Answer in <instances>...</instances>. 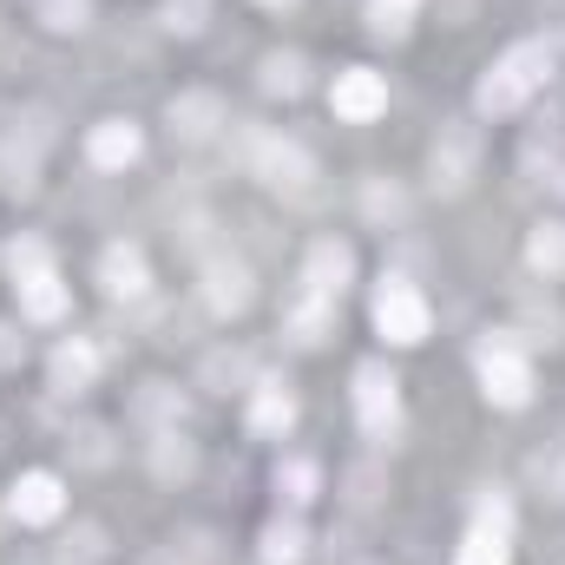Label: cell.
I'll return each instance as SVG.
<instances>
[{"mask_svg":"<svg viewBox=\"0 0 565 565\" xmlns=\"http://www.w3.org/2000/svg\"><path fill=\"white\" fill-rule=\"evenodd\" d=\"M546 79H553V46H546V40H520V46H507V53L493 60V73L480 79L473 106H480L487 119H513Z\"/></svg>","mask_w":565,"mask_h":565,"instance_id":"cell-1","label":"cell"},{"mask_svg":"<svg viewBox=\"0 0 565 565\" xmlns=\"http://www.w3.org/2000/svg\"><path fill=\"white\" fill-rule=\"evenodd\" d=\"M296 427V395L282 388V382H257L250 388V434H289Z\"/></svg>","mask_w":565,"mask_h":565,"instance_id":"cell-16","label":"cell"},{"mask_svg":"<svg viewBox=\"0 0 565 565\" xmlns=\"http://www.w3.org/2000/svg\"><path fill=\"white\" fill-rule=\"evenodd\" d=\"M204 302L217 309V316H244L250 302H257V289H250V270L244 264H204Z\"/></svg>","mask_w":565,"mask_h":565,"instance_id":"cell-13","label":"cell"},{"mask_svg":"<svg viewBox=\"0 0 565 565\" xmlns=\"http://www.w3.org/2000/svg\"><path fill=\"white\" fill-rule=\"evenodd\" d=\"M408 13H415V0H369V26L388 33V40L408 33Z\"/></svg>","mask_w":565,"mask_h":565,"instance_id":"cell-29","label":"cell"},{"mask_svg":"<svg viewBox=\"0 0 565 565\" xmlns=\"http://www.w3.org/2000/svg\"><path fill=\"white\" fill-rule=\"evenodd\" d=\"M480 395H487L493 408H526V402H533V369H526V355H520L507 335L480 349Z\"/></svg>","mask_w":565,"mask_h":565,"instance_id":"cell-2","label":"cell"},{"mask_svg":"<svg viewBox=\"0 0 565 565\" xmlns=\"http://www.w3.org/2000/svg\"><path fill=\"white\" fill-rule=\"evenodd\" d=\"M7 270H13V282L46 277V270H53V250H46L40 237H20V244H7Z\"/></svg>","mask_w":565,"mask_h":565,"instance_id":"cell-27","label":"cell"},{"mask_svg":"<svg viewBox=\"0 0 565 565\" xmlns=\"http://www.w3.org/2000/svg\"><path fill=\"white\" fill-rule=\"evenodd\" d=\"M507 559H513L507 533H493V526H473V533H467V546H460V559H454V565H507Z\"/></svg>","mask_w":565,"mask_h":565,"instance_id":"cell-24","label":"cell"},{"mask_svg":"<svg viewBox=\"0 0 565 565\" xmlns=\"http://www.w3.org/2000/svg\"><path fill=\"white\" fill-rule=\"evenodd\" d=\"M139 415L158 427H178V415H184V402H178V388L171 382H145L139 388Z\"/></svg>","mask_w":565,"mask_h":565,"instance_id":"cell-26","label":"cell"},{"mask_svg":"<svg viewBox=\"0 0 565 565\" xmlns=\"http://www.w3.org/2000/svg\"><path fill=\"white\" fill-rule=\"evenodd\" d=\"M250 164H257V178L270 191H309V178H316V158L296 139H257L250 145Z\"/></svg>","mask_w":565,"mask_h":565,"instance_id":"cell-6","label":"cell"},{"mask_svg":"<svg viewBox=\"0 0 565 565\" xmlns=\"http://www.w3.org/2000/svg\"><path fill=\"white\" fill-rule=\"evenodd\" d=\"M79 454L99 467V460H106V427H86V434H79Z\"/></svg>","mask_w":565,"mask_h":565,"instance_id":"cell-35","label":"cell"},{"mask_svg":"<svg viewBox=\"0 0 565 565\" xmlns=\"http://www.w3.org/2000/svg\"><path fill=\"white\" fill-rule=\"evenodd\" d=\"M244 375H250V355H237V349H224V355L204 362V382H211V388H231V382H244Z\"/></svg>","mask_w":565,"mask_h":565,"instance_id":"cell-30","label":"cell"},{"mask_svg":"<svg viewBox=\"0 0 565 565\" xmlns=\"http://www.w3.org/2000/svg\"><path fill=\"white\" fill-rule=\"evenodd\" d=\"M349 500H355V507H375V500H382V493H375V473H369V467H355V473H349Z\"/></svg>","mask_w":565,"mask_h":565,"instance_id":"cell-32","label":"cell"},{"mask_svg":"<svg viewBox=\"0 0 565 565\" xmlns=\"http://www.w3.org/2000/svg\"><path fill=\"white\" fill-rule=\"evenodd\" d=\"M375 329L388 335V342H402V349H415V342H427V302L415 282L388 277L382 289H375Z\"/></svg>","mask_w":565,"mask_h":565,"instance_id":"cell-3","label":"cell"},{"mask_svg":"<svg viewBox=\"0 0 565 565\" xmlns=\"http://www.w3.org/2000/svg\"><path fill=\"white\" fill-rule=\"evenodd\" d=\"M302 553H309V533H302L296 520H270V526H264V559L270 565H296Z\"/></svg>","mask_w":565,"mask_h":565,"instance_id":"cell-23","label":"cell"},{"mask_svg":"<svg viewBox=\"0 0 565 565\" xmlns=\"http://www.w3.org/2000/svg\"><path fill=\"white\" fill-rule=\"evenodd\" d=\"M7 507H13V520H20V526H53V520H60V507H66V487H60L53 473H20Z\"/></svg>","mask_w":565,"mask_h":565,"instance_id":"cell-10","label":"cell"},{"mask_svg":"<svg viewBox=\"0 0 565 565\" xmlns=\"http://www.w3.org/2000/svg\"><path fill=\"white\" fill-rule=\"evenodd\" d=\"M355 415L369 427V440H395L402 427V395H395V375L382 362H362L355 369Z\"/></svg>","mask_w":565,"mask_h":565,"instance_id":"cell-4","label":"cell"},{"mask_svg":"<svg viewBox=\"0 0 565 565\" xmlns=\"http://www.w3.org/2000/svg\"><path fill=\"white\" fill-rule=\"evenodd\" d=\"M99 553V526H79L73 540H66V559H93Z\"/></svg>","mask_w":565,"mask_h":565,"instance_id":"cell-33","label":"cell"},{"mask_svg":"<svg viewBox=\"0 0 565 565\" xmlns=\"http://www.w3.org/2000/svg\"><path fill=\"white\" fill-rule=\"evenodd\" d=\"M264 7H296V0H264Z\"/></svg>","mask_w":565,"mask_h":565,"instance_id":"cell-36","label":"cell"},{"mask_svg":"<svg viewBox=\"0 0 565 565\" xmlns=\"http://www.w3.org/2000/svg\"><path fill=\"white\" fill-rule=\"evenodd\" d=\"M362 211H369L375 224H402V217H408V198H402L395 184H382V178H369V184H362Z\"/></svg>","mask_w":565,"mask_h":565,"instance_id":"cell-25","label":"cell"},{"mask_svg":"<svg viewBox=\"0 0 565 565\" xmlns=\"http://www.w3.org/2000/svg\"><path fill=\"white\" fill-rule=\"evenodd\" d=\"M33 171H40V151H33V145H7V151H0V191H7V198H33Z\"/></svg>","mask_w":565,"mask_h":565,"instance_id":"cell-21","label":"cell"},{"mask_svg":"<svg viewBox=\"0 0 565 565\" xmlns=\"http://www.w3.org/2000/svg\"><path fill=\"white\" fill-rule=\"evenodd\" d=\"M164 26H171V33H198V26H204V7H198V0H171V7H164Z\"/></svg>","mask_w":565,"mask_h":565,"instance_id":"cell-31","label":"cell"},{"mask_svg":"<svg viewBox=\"0 0 565 565\" xmlns=\"http://www.w3.org/2000/svg\"><path fill=\"white\" fill-rule=\"evenodd\" d=\"M316 487H322L316 460H282V467H277V500H282V507H309V500H316Z\"/></svg>","mask_w":565,"mask_h":565,"instance_id":"cell-22","label":"cell"},{"mask_svg":"<svg viewBox=\"0 0 565 565\" xmlns=\"http://www.w3.org/2000/svg\"><path fill=\"white\" fill-rule=\"evenodd\" d=\"M282 329H289V342H296V349H316V342H329V335H335V302H329V296H316V289H302V296L282 309Z\"/></svg>","mask_w":565,"mask_h":565,"instance_id":"cell-12","label":"cell"},{"mask_svg":"<svg viewBox=\"0 0 565 565\" xmlns=\"http://www.w3.org/2000/svg\"><path fill=\"white\" fill-rule=\"evenodd\" d=\"M20 355H26V335H20V329H7V322H0V369H13V362H20Z\"/></svg>","mask_w":565,"mask_h":565,"instance_id":"cell-34","label":"cell"},{"mask_svg":"<svg viewBox=\"0 0 565 565\" xmlns=\"http://www.w3.org/2000/svg\"><path fill=\"white\" fill-rule=\"evenodd\" d=\"M164 126H171V139L184 145H204L224 132V99L217 93H178L171 106H164Z\"/></svg>","mask_w":565,"mask_h":565,"instance_id":"cell-8","label":"cell"},{"mask_svg":"<svg viewBox=\"0 0 565 565\" xmlns=\"http://www.w3.org/2000/svg\"><path fill=\"white\" fill-rule=\"evenodd\" d=\"M480 171V132L473 126H440V139L427 151V178L434 191H467Z\"/></svg>","mask_w":565,"mask_h":565,"instance_id":"cell-5","label":"cell"},{"mask_svg":"<svg viewBox=\"0 0 565 565\" xmlns=\"http://www.w3.org/2000/svg\"><path fill=\"white\" fill-rule=\"evenodd\" d=\"M99 282H106V296H145L151 289V270H145V250L139 244H106V257H99Z\"/></svg>","mask_w":565,"mask_h":565,"instance_id":"cell-14","label":"cell"},{"mask_svg":"<svg viewBox=\"0 0 565 565\" xmlns=\"http://www.w3.org/2000/svg\"><path fill=\"white\" fill-rule=\"evenodd\" d=\"M329 106H335V119H349V126H369V119H382V106H388V86H382V73H375V66H349V73H335V93H329Z\"/></svg>","mask_w":565,"mask_h":565,"instance_id":"cell-7","label":"cell"},{"mask_svg":"<svg viewBox=\"0 0 565 565\" xmlns=\"http://www.w3.org/2000/svg\"><path fill=\"white\" fill-rule=\"evenodd\" d=\"M257 86H264L270 99H296V93L309 86V60H302V53H270L264 73H257Z\"/></svg>","mask_w":565,"mask_h":565,"instance_id":"cell-19","label":"cell"},{"mask_svg":"<svg viewBox=\"0 0 565 565\" xmlns=\"http://www.w3.org/2000/svg\"><path fill=\"white\" fill-rule=\"evenodd\" d=\"M139 151H145V139H139L132 119H99V126L86 132V158H93L99 171H126V164H139Z\"/></svg>","mask_w":565,"mask_h":565,"instance_id":"cell-11","label":"cell"},{"mask_svg":"<svg viewBox=\"0 0 565 565\" xmlns=\"http://www.w3.org/2000/svg\"><path fill=\"white\" fill-rule=\"evenodd\" d=\"M526 264L540 270V277H565V224H533V237H526Z\"/></svg>","mask_w":565,"mask_h":565,"instance_id":"cell-20","label":"cell"},{"mask_svg":"<svg viewBox=\"0 0 565 565\" xmlns=\"http://www.w3.org/2000/svg\"><path fill=\"white\" fill-rule=\"evenodd\" d=\"M151 473L171 487V480H191L198 473V447L178 434V427H158V440H151Z\"/></svg>","mask_w":565,"mask_h":565,"instance_id":"cell-17","label":"cell"},{"mask_svg":"<svg viewBox=\"0 0 565 565\" xmlns=\"http://www.w3.org/2000/svg\"><path fill=\"white\" fill-rule=\"evenodd\" d=\"M355 282V250L349 244H335V237H322V244H309V257H302V289H316V296H342Z\"/></svg>","mask_w":565,"mask_h":565,"instance_id":"cell-9","label":"cell"},{"mask_svg":"<svg viewBox=\"0 0 565 565\" xmlns=\"http://www.w3.org/2000/svg\"><path fill=\"white\" fill-rule=\"evenodd\" d=\"M40 20H46L53 33H79V26L93 20V0H40Z\"/></svg>","mask_w":565,"mask_h":565,"instance_id":"cell-28","label":"cell"},{"mask_svg":"<svg viewBox=\"0 0 565 565\" xmlns=\"http://www.w3.org/2000/svg\"><path fill=\"white\" fill-rule=\"evenodd\" d=\"M13 289H20V316H26V322H60V316H66V282L53 277V270L13 282Z\"/></svg>","mask_w":565,"mask_h":565,"instance_id":"cell-18","label":"cell"},{"mask_svg":"<svg viewBox=\"0 0 565 565\" xmlns=\"http://www.w3.org/2000/svg\"><path fill=\"white\" fill-rule=\"evenodd\" d=\"M46 369H53V388H60V395H79V388H93V375H99V349L73 335V342H60V349H53V362H46Z\"/></svg>","mask_w":565,"mask_h":565,"instance_id":"cell-15","label":"cell"}]
</instances>
